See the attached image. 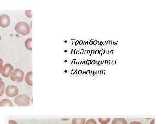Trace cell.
Returning <instances> with one entry per match:
<instances>
[{
    "label": "cell",
    "mask_w": 166,
    "mask_h": 124,
    "mask_svg": "<svg viewBox=\"0 0 166 124\" xmlns=\"http://www.w3.org/2000/svg\"><path fill=\"white\" fill-rule=\"evenodd\" d=\"M99 62V61H96V64H98Z\"/></svg>",
    "instance_id": "cell-35"
},
{
    "label": "cell",
    "mask_w": 166,
    "mask_h": 124,
    "mask_svg": "<svg viewBox=\"0 0 166 124\" xmlns=\"http://www.w3.org/2000/svg\"><path fill=\"white\" fill-rule=\"evenodd\" d=\"M112 42H113V44L114 45H116V43H115V42H113L112 41Z\"/></svg>",
    "instance_id": "cell-42"
},
{
    "label": "cell",
    "mask_w": 166,
    "mask_h": 124,
    "mask_svg": "<svg viewBox=\"0 0 166 124\" xmlns=\"http://www.w3.org/2000/svg\"><path fill=\"white\" fill-rule=\"evenodd\" d=\"M105 61H106V60H103V65H105Z\"/></svg>",
    "instance_id": "cell-37"
},
{
    "label": "cell",
    "mask_w": 166,
    "mask_h": 124,
    "mask_svg": "<svg viewBox=\"0 0 166 124\" xmlns=\"http://www.w3.org/2000/svg\"><path fill=\"white\" fill-rule=\"evenodd\" d=\"M15 30L23 36L28 35L31 32L29 25L25 22H20L16 24L15 27Z\"/></svg>",
    "instance_id": "cell-1"
},
{
    "label": "cell",
    "mask_w": 166,
    "mask_h": 124,
    "mask_svg": "<svg viewBox=\"0 0 166 124\" xmlns=\"http://www.w3.org/2000/svg\"><path fill=\"white\" fill-rule=\"evenodd\" d=\"M110 52H111V51H109V54H108V55L110 54Z\"/></svg>",
    "instance_id": "cell-44"
},
{
    "label": "cell",
    "mask_w": 166,
    "mask_h": 124,
    "mask_svg": "<svg viewBox=\"0 0 166 124\" xmlns=\"http://www.w3.org/2000/svg\"><path fill=\"white\" fill-rule=\"evenodd\" d=\"M105 71H103V72H102V73H103V74H104V73H105Z\"/></svg>",
    "instance_id": "cell-46"
},
{
    "label": "cell",
    "mask_w": 166,
    "mask_h": 124,
    "mask_svg": "<svg viewBox=\"0 0 166 124\" xmlns=\"http://www.w3.org/2000/svg\"><path fill=\"white\" fill-rule=\"evenodd\" d=\"M110 41H107V44L109 45V44H110Z\"/></svg>",
    "instance_id": "cell-38"
},
{
    "label": "cell",
    "mask_w": 166,
    "mask_h": 124,
    "mask_svg": "<svg viewBox=\"0 0 166 124\" xmlns=\"http://www.w3.org/2000/svg\"><path fill=\"white\" fill-rule=\"evenodd\" d=\"M14 101L18 106L27 107L30 103V98L26 94H20L15 98Z\"/></svg>",
    "instance_id": "cell-2"
},
{
    "label": "cell",
    "mask_w": 166,
    "mask_h": 124,
    "mask_svg": "<svg viewBox=\"0 0 166 124\" xmlns=\"http://www.w3.org/2000/svg\"><path fill=\"white\" fill-rule=\"evenodd\" d=\"M129 124H142L140 122H138V121H134V122H131Z\"/></svg>",
    "instance_id": "cell-18"
},
{
    "label": "cell",
    "mask_w": 166,
    "mask_h": 124,
    "mask_svg": "<svg viewBox=\"0 0 166 124\" xmlns=\"http://www.w3.org/2000/svg\"><path fill=\"white\" fill-rule=\"evenodd\" d=\"M25 47L28 50L30 51L32 50V38H29L27 40H26L25 42Z\"/></svg>",
    "instance_id": "cell-9"
},
{
    "label": "cell",
    "mask_w": 166,
    "mask_h": 124,
    "mask_svg": "<svg viewBox=\"0 0 166 124\" xmlns=\"http://www.w3.org/2000/svg\"><path fill=\"white\" fill-rule=\"evenodd\" d=\"M8 124H18L15 121L13 120H9L8 122Z\"/></svg>",
    "instance_id": "cell-17"
},
{
    "label": "cell",
    "mask_w": 166,
    "mask_h": 124,
    "mask_svg": "<svg viewBox=\"0 0 166 124\" xmlns=\"http://www.w3.org/2000/svg\"><path fill=\"white\" fill-rule=\"evenodd\" d=\"M25 14L27 17L31 18L32 17V10H27L25 11Z\"/></svg>",
    "instance_id": "cell-14"
},
{
    "label": "cell",
    "mask_w": 166,
    "mask_h": 124,
    "mask_svg": "<svg viewBox=\"0 0 166 124\" xmlns=\"http://www.w3.org/2000/svg\"><path fill=\"white\" fill-rule=\"evenodd\" d=\"M114 64H116V60H115V61H114Z\"/></svg>",
    "instance_id": "cell-45"
},
{
    "label": "cell",
    "mask_w": 166,
    "mask_h": 124,
    "mask_svg": "<svg viewBox=\"0 0 166 124\" xmlns=\"http://www.w3.org/2000/svg\"><path fill=\"white\" fill-rule=\"evenodd\" d=\"M94 53H95V51H94V50H92V51H91V55L93 54H94Z\"/></svg>",
    "instance_id": "cell-24"
},
{
    "label": "cell",
    "mask_w": 166,
    "mask_h": 124,
    "mask_svg": "<svg viewBox=\"0 0 166 124\" xmlns=\"http://www.w3.org/2000/svg\"><path fill=\"white\" fill-rule=\"evenodd\" d=\"M101 61H99V62L98 64V65H101Z\"/></svg>",
    "instance_id": "cell-33"
},
{
    "label": "cell",
    "mask_w": 166,
    "mask_h": 124,
    "mask_svg": "<svg viewBox=\"0 0 166 124\" xmlns=\"http://www.w3.org/2000/svg\"><path fill=\"white\" fill-rule=\"evenodd\" d=\"M99 122L101 124H107L109 123V122L110 121V118H107V119H103L101 118L98 119Z\"/></svg>",
    "instance_id": "cell-13"
},
{
    "label": "cell",
    "mask_w": 166,
    "mask_h": 124,
    "mask_svg": "<svg viewBox=\"0 0 166 124\" xmlns=\"http://www.w3.org/2000/svg\"><path fill=\"white\" fill-rule=\"evenodd\" d=\"M13 103L9 99H3L0 102V107H13Z\"/></svg>",
    "instance_id": "cell-8"
},
{
    "label": "cell",
    "mask_w": 166,
    "mask_h": 124,
    "mask_svg": "<svg viewBox=\"0 0 166 124\" xmlns=\"http://www.w3.org/2000/svg\"><path fill=\"white\" fill-rule=\"evenodd\" d=\"M14 70V67L12 64L6 63L4 65L3 68L2 72V75L6 78H8L10 76Z\"/></svg>",
    "instance_id": "cell-5"
},
{
    "label": "cell",
    "mask_w": 166,
    "mask_h": 124,
    "mask_svg": "<svg viewBox=\"0 0 166 124\" xmlns=\"http://www.w3.org/2000/svg\"><path fill=\"white\" fill-rule=\"evenodd\" d=\"M85 124H97V122L94 119H90L87 121Z\"/></svg>",
    "instance_id": "cell-15"
},
{
    "label": "cell",
    "mask_w": 166,
    "mask_h": 124,
    "mask_svg": "<svg viewBox=\"0 0 166 124\" xmlns=\"http://www.w3.org/2000/svg\"><path fill=\"white\" fill-rule=\"evenodd\" d=\"M5 85L2 79L0 78V96H2L4 93Z\"/></svg>",
    "instance_id": "cell-11"
},
{
    "label": "cell",
    "mask_w": 166,
    "mask_h": 124,
    "mask_svg": "<svg viewBox=\"0 0 166 124\" xmlns=\"http://www.w3.org/2000/svg\"><path fill=\"white\" fill-rule=\"evenodd\" d=\"M109 50H107V51H106V54H109Z\"/></svg>",
    "instance_id": "cell-34"
},
{
    "label": "cell",
    "mask_w": 166,
    "mask_h": 124,
    "mask_svg": "<svg viewBox=\"0 0 166 124\" xmlns=\"http://www.w3.org/2000/svg\"><path fill=\"white\" fill-rule=\"evenodd\" d=\"M3 61L2 59L0 58V74L2 73L3 68Z\"/></svg>",
    "instance_id": "cell-16"
},
{
    "label": "cell",
    "mask_w": 166,
    "mask_h": 124,
    "mask_svg": "<svg viewBox=\"0 0 166 124\" xmlns=\"http://www.w3.org/2000/svg\"><path fill=\"white\" fill-rule=\"evenodd\" d=\"M82 43V42H80V44H81Z\"/></svg>",
    "instance_id": "cell-49"
},
{
    "label": "cell",
    "mask_w": 166,
    "mask_h": 124,
    "mask_svg": "<svg viewBox=\"0 0 166 124\" xmlns=\"http://www.w3.org/2000/svg\"><path fill=\"white\" fill-rule=\"evenodd\" d=\"M155 124V119H153L152 121L151 122L150 124Z\"/></svg>",
    "instance_id": "cell-19"
},
{
    "label": "cell",
    "mask_w": 166,
    "mask_h": 124,
    "mask_svg": "<svg viewBox=\"0 0 166 124\" xmlns=\"http://www.w3.org/2000/svg\"><path fill=\"white\" fill-rule=\"evenodd\" d=\"M89 60H88V61H87V62H86L87 64H89Z\"/></svg>",
    "instance_id": "cell-43"
},
{
    "label": "cell",
    "mask_w": 166,
    "mask_h": 124,
    "mask_svg": "<svg viewBox=\"0 0 166 124\" xmlns=\"http://www.w3.org/2000/svg\"><path fill=\"white\" fill-rule=\"evenodd\" d=\"M93 43V42L92 41V40H91L90 42V43H89V44H90V45H92V44Z\"/></svg>",
    "instance_id": "cell-25"
},
{
    "label": "cell",
    "mask_w": 166,
    "mask_h": 124,
    "mask_svg": "<svg viewBox=\"0 0 166 124\" xmlns=\"http://www.w3.org/2000/svg\"><path fill=\"white\" fill-rule=\"evenodd\" d=\"M110 60H108V65H110Z\"/></svg>",
    "instance_id": "cell-26"
},
{
    "label": "cell",
    "mask_w": 166,
    "mask_h": 124,
    "mask_svg": "<svg viewBox=\"0 0 166 124\" xmlns=\"http://www.w3.org/2000/svg\"><path fill=\"white\" fill-rule=\"evenodd\" d=\"M91 61H90V60H89V64H90L91 63Z\"/></svg>",
    "instance_id": "cell-41"
},
{
    "label": "cell",
    "mask_w": 166,
    "mask_h": 124,
    "mask_svg": "<svg viewBox=\"0 0 166 124\" xmlns=\"http://www.w3.org/2000/svg\"><path fill=\"white\" fill-rule=\"evenodd\" d=\"M1 40V35H0V41Z\"/></svg>",
    "instance_id": "cell-50"
},
{
    "label": "cell",
    "mask_w": 166,
    "mask_h": 124,
    "mask_svg": "<svg viewBox=\"0 0 166 124\" xmlns=\"http://www.w3.org/2000/svg\"><path fill=\"white\" fill-rule=\"evenodd\" d=\"M105 42H106V41H103V42H102V45H104L105 44Z\"/></svg>",
    "instance_id": "cell-28"
},
{
    "label": "cell",
    "mask_w": 166,
    "mask_h": 124,
    "mask_svg": "<svg viewBox=\"0 0 166 124\" xmlns=\"http://www.w3.org/2000/svg\"><path fill=\"white\" fill-rule=\"evenodd\" d=\"M111 64H112V65L114 64V61H112V62H111Z\"/></svg>",
    "instance_id": "cell-40"
},
{
    "label": "cell",
    "mask_w": 166,
    "mask_h": 124,
    "mask_svg": "<svg viewBox=\"0 0 166 124\" xmlns=\"http://www.w3.org/2000/svg\"><path fill=\"white\" fill-rule=\"evenodd\" d=\"M102 50H101V51H99V54H100L101 55H102Z\"/></svg>",
    "instance_id": "cell-23"
},
{
    "label": "cell",
    "mask_w": 166,
    "mask_h": 124,
    "mask_svg": "<svg viewBox=\"0 0 166 124\" xmlns=\"http://www.w3.org/2000/svg\"><path fill=\"white\" fill-rule=\"evenodd\" d=\"M93 44L94 45H96L98 44V41H94V42H93Z\"/></svg>",
    "instance_id": "cell-21"
},
{
    "label": "cell",
    "mask_w": 166,
    "mask_h": 124,
    "mask_svg": "<svg viewBox=\"0 0 166 124\" xmlns=\"http://www.w3.org/2000/svg\"><path fill=\"white\" fill-rule=\"evenodd\" d=\"M98 71H97L96 72V74H98Z\"/></svg>",
    "instance_id": "cell-47"
},
{
    "label": "cell",
    "mask_w": 166,
    "mask_h": 124,
    "mask_svg": "<svg viewBox=\"0 0 166 124\" xmlns=\"http://www.w3.org/2000/svg\"><path fill=\"white\" fill-rule=\"evenodd\" d=\"M87 51H86V52H85V54H87Z\"/></svg>",
    "instance_id": "cell-52"
},
{
    "label": "cell",
    "mask_w": 166,
    "mask_h": 124,
    "mask_svg": "<svg viewBox=\"0 0 166 124\" xmlns=\"http://www.w3.org/2000/svg\"><path fill=\"white\" fill-rule=\"evenodd\" d=\"M108 60H106V61H105V65H107V64H108Z\"/></svg>",
    "instance_id": "cell-27"
},
{
    "label": "cell",
    "mask_w": 166,
    "mask_h": 124,
    "mask_svg": "<svg viewBox=\"0 0 166 124\" xmlns=\"http://www.w3.org/2000/svg\"><path fill=\"white\" fill-rule=\"evenodd\" d=\"M5 93L8 97H16L19 94L18 88L15 86H8L6 88Z\"/></svg>",
    "instance_id": "cell-4"
},
{
    "label": "cell",
    "mask_w": 166,
    "mask_h": 124,
    "mask_svg": "<svg viewBox=\"0 0 166 124\" xmlns=\"http://www.w3.org/2000/svg\"><path fill=\"white\" fill-rule=\"evenodd\" d=\"M102 42H103V41H101V45H100V46H102Z\"/></svg>",
    "instance_id": "cell-39"
},
{
    "label": "cell",
    "mask_w": 166,
    "mask_h": 124,
    "mask_svg": "<svg viewBox=\"0 0 166 124\" xmlns=\"http://www.w3.org/2000/svg\"><path fill=\"white\" fill-rule=\"evenodd\" d=\"M104 54H105V51L104 50H102V55Z\"/></svg>",
    "instance_id": "cell-30"
},
{
    "label": "cell",
    "mask_w": 166,
    "mask_h": 124,
    "mask_svg": "<svg viewBox=\"0 0 166 124\" xmlns=\"http://www.w3.org/2000/svg\"><path fill=\"white\" fill-rule=\"evenodd\" d=\"M103 61H101V65H103Z\"/></svg>",
    "instance_id": "cell-36"
},
{
    "label": "cell",
    "mask_w": 166,
    "mask_h": 124,
    "mask_svg": "<svg viewBox=\"0 0 166 124\" xmlns=\"http://www.w3.org/2000/svg\"><path fill=\"white\" fill-rule=\"evenodd\" d=\"M98 44L99 45H100L101 42H98Z\"/></svg>",
    "instance_id": "cell-29"
},
{
    "label": "cell",
    "mask_w": 166,
    "mask_h": 124,
    "mask_svg": "<svg viewBox=\"0 0 166 124\" xmlns=\"http://www.w3.org/2000/svg\"><path fill=\"white\" fill-rule=\"evenodd\" d=\"M112 124H127V122L124 118H115L113 120Z\"/></svg>",
    "instance_id": "cell-10"
},
{
    "label": "cell",
    "mask_w": 166,
    "mask_h": 124,
    "mask_svg": "<svg viewBox=\"0 0 166 124\" xmlns=\"http://www.w3.org/2000/svg\"><path fill=\"white\" fill-rule=\"evenodd\" d=\"M113 52H114L113 51H111L110 54L112 55L113 54Z\"/></svg>",
    "instance_id": "cell-31"
},
{
    "label": "cell",
    "mask_w": 166,
    "mask_h": 124,
    "mask_svg": "<svg viewBox=\"0 0 166 124\" xmlns=\"http://www.w3.org/2000/svg\"><path fill=\"white\" fill-rule=\"evenodd\" d=\"M85 119H73L72 121V124H85Z\"/></svg>",
    "instance_id": "cell-12"
},
{
    "label": "cell",
    "mask_w": 166,
    "mask_h": 124,
    "mask_svg": "<svg viewBox=\"0 0 166 124\" xmlns=\"http://www.w3.org/2000/svg\"><path fill=\"white\" fill-rule=\"evenodd\" d=\"M96 61H95V60H92V61H91V63L92 64H94L95 63H96Z\"/></svg>",
    "instance_id": "cell-22"
},
{
    "label": "cell",
    "mask_w": 166,
    "mask_h": 124,
    "mask_svg": "<svg viewBox=\"0 0 166 124\" xmlns=\"http://www.w3.org/2000/svg\"><path fill=\"white\" fill-rule=\"evenodd\" d=\"M25 81L26 83L30 86H33V82H32V72L30 71L26 74L25 76Z\"/></svg>",
    "instance_id": "cell-7"
},
{
    "label": "cell",
    "mask_w": 166,
    "mask_h": 124,
    "mask_svg": "<svg viewBox=\"0 0 166 124\" xmlns=\"http://www.w3.org/2000/svg\"><path fill=\"white\" fill-rule=\"evenodd\" d=\"M11 22L10 17L8 15L3 14L0 16V26L5 28L9 26Z\"/></svg>",
    "instance_id": "cell-6"
},
{
    "label": "cell",
    "mask_w": 166,
    "mask_h": 124,
    "mask_svg": "<svg viewBox=\"0 0 166 124\" xmlns=\"http://www.w3.org/2000/svg\"><path fill=\"white\" fill-rule=\"evenodd\" d=\"M116 45H117V44H118V42H116Z\"/></svg>",
    "instance_id": "cell-48"
},
{
    "label": "cell",
    "mask_w": 166,
    "mask_h": 124,
    "mask_svg": "<svg viewBox=\"0 0 166 124\" xmlns=\"http://www.w3.org/2000/svg\"><path fill=\"white\" fill-rule=\"evenodd\" d=\"M89 51L88 52V54H89Z\"/></svg>",
    "instance_id": "cell-51"
},
{
    "label": "cell",
    "mask_w": 166,
    "mask_h": 124,
    "mask_svg": "<svg viewBox=\"0 0 166 124\" xmlns=\"http://www.w3.org/2000/svg\"><path fill=\"white\" fill-rule=\"evenodd\" d=\"M25 73L20 69H16L14 70L10 75V79L12 81L22 82L24 81Z\"/></svg>",
    "instance_id": "cell-3"
},
{
    "label": "cell",
    "mask_w": 166,
    "mask_h": 124,
    "mask_svg": "<svg viewBox=\"0 0 166 124\" xmlns=\"http://www.w3.org/2000/svg\"><path fill=\"white\" fill-rule=\"evenodd\" d=\"M99 53V50H97V51H95V54H98Z\"/></svg>",
    "instance_id": "cell-20"
},
{
    "label": "cell",
    "mask_w": 166,
    "mask_h": 124,
    "mask_svg": "<svg viewBox=\"0 0 166 124\" xmlns=\"http://www.w3.org/2000/svg\"><path fill=\"white\" fill-rule=\"evenodd\" d=\"M112 43V41H110V44H109V45H111Z\"/></svg>",
    "instance_id": "cell-32"
}]
</instances>
